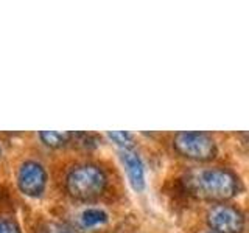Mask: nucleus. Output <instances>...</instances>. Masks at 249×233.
<instances>
[{
    "instance_id": "f8f14e48",
    "label": "nucleus",
    "mask_w": 249,
    "mask_h": 233,
    "mask_svg": "<svg viewBox=\"0 0 249 233\" xmlns=\"http://www.w3.org/2000/svg\"><path fill=\"white\" fill-rule=\"evenodd\" d=\"M204 233H216V232H213V230H209V232H204Z\"/></svg>"
},
{
    "instance_id": "0eeeda50",
    "label": "nucleus",
    "mask_w": 249,
    "mask_h": 233,
    "mask_svg": "<svg viewBox=\"0 0 249 233\" xmlns=\"http://www.w3.org/2000/svg\"><path fill=\"white\" fill-rule=\"evenodd\" d=\"M119 155L124 169H126L132 188L136 191H142L145 188V168L140 155L132 148H122L119 151Z\"/></svg>"
},
{
    "instance_id": "9d476101",
    "label": "nucleus",
    "mask_w": 249,
    "mask_h": 233,
    "mask_svg": "<svg viewBox=\"0 0 249 233\" xmlns=\"http://www.w3.org/2000/svg\"><path fill=\"white\" fill-rule=\"evenodd\" d=\"M107 137L114 140V142L122 148H132V140H134V137H132V134H129V132L114 131V132H109Z\"/></svg>"
},
{
    "instance_id": "f03ea898",
    "label": "nucleus",
    "mask_w": 249,
    "mask_h": 233,
    "mask_svg": "<svg viewBox=\"0 0 249 233\" xmlns=\"http://www.w3.org/2000/svg\"><path fill=\"white\" fill-rule=\"evenodd\" d=\"M109 188L107 171L93 162H83L72 166L64 177V190L78 204H98Z\"/></svg>"
},
{
    "instance_id": "20e7f679",
    "label": "nucleus",
    "mask_w": 249,
    "mask_h": 233,
    "mask_svg": "<svg viewBox=\"0 0 249 233\" xmlns=\"http://www.w3.org/2000/svg\"><path fill=\"white\" fill-rule=\"evenodd\" d=\"M111 221L107 210L98 204H78L67 213L66 224L70 225L76 233H92L106 227Z\"/></svg>"
},
{
    "instance_id": "423d86ee",
    "label": "nucleus",
    "mask_w": 249,
    "mask_h": 233,
    "mask_svg": "<svg viewBox=\"0 0 249 233\" xmlns=\"http://www.w3.org/2000/svg\"><path fill=\"white\" fill-rule=\"evenodd\" d=\"M19 190L30 198H39L47 186V169L36 160L23 162L18 169Z\"/></svg>"
},
{
    "instance_id": "6e6552de",
    "label": "nucleus",
    "mask_w": 249,
    "mask_h": 233,
    "mask_svg": "<svg viewBox=\"0 0 249 233\" xmlns=\"http://www.w3.org/2000/svg\"><path fill=\"white\" fill-rule=\"evenodd\" d=\"M39 138L42 140V143L50 146V148H61L66 146L67 143L72 142V134L70 132H53V131H47L39 134Z\"/></svg>"
},
{
    "instance_id": "9b49d317",
    "label": "nucleus",
    "mask_w": 249,
    "mask_h": 233,
    "mask_svg": "<svg viewBox=\"0 0 249 233\" xmlns=\"http://www.w3.org/2000/svg\"><path fill=\"white\" fill-rule=\"evenodd\" d=\"M0 233H22V230L11 217H0Z\"/></svg>"
},
{
    "instance_id": "39448f33",
    "label": "nucleus",
    "mask_w": 249,
    "mask_h": 233,
    "mask_svg": "<svg viewBox=\"0 0 249 233\" xmlns=\"http://www.w3.org/2000/svg\"><path fill=\"white\" fill-rule=\"evenodd\" d=\"M210 230L216 233H245L246 216L241 210L228 202L212 204L206 213Z\"/></svg>"
},
{
    "instance_id": "f257e3e1",
    "label": "nucleus",
    "mask_w": 249,
    "mask_h": 233,
    "mask_svg": "<svg viewBox=\"0 0 249 233\" xmlns=\"http://www.w3.org/2000/svg\"><path fill=\"white\" fill-rule=\"evenodd\" d=\"M182 185L190 196L207 202H228L243 190L240 177L221 166H198L187 171Z\"/></svg>"
},
{
    "instance_id": "1a4fd4ad",
    "label": "nucleus",
    "mask_w": 249,
    "mask_h": 233,
    "mask_svg": "<svg viewBox=\"0 0 249 233\" xmlns=\"http://www.w3.org/2000/svg\"><path fill=\"white\" fill-rule=\"evenodd\" d=\"M36 233H76L70 225L66 222H56V221H50L42 224L41 227L37 229Z\"/></svg>"
},
{
    "instance_id": "ddd939ff",
    "label": "nucleus",
    "mask_w": 249,
    "mask_h": 233,
    "mask_svg": "<svg viewBox=\"0 0 249 233\" xmlns=\"http://www.w3.org/2000/svg\"><path fill=\"white\" fill-rule=\"evenodd\" d=\"M0 155H2V148H0Z\"/></svg>"
},
{
    "instance_id": "7ed1b4c3",
    "label": "nucleus",
    "mask_w": 249,
    "mask_h": 233,
    "mask_svg": "<svg viewBox=\"0 0 249 233\" xmlns=\"http://www.w3.org/2000/svg\"><path fill=\"white\" fill-rule=\"evenodd\" d=\"M175 151L195 162H210L216 157L218 148L207 132H178L173 137Z\"/></svg>"
}]
</instances>
